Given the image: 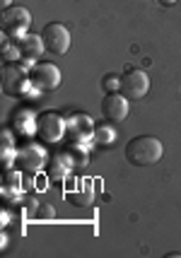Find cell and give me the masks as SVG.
<instances>
[{
  "mask_svg": "<svg viewBox=\"0 0 181 258\" xmlns=\"http://www.w3.org/2000/svg\"><path fill=\"white\" fill-rule=\"evenodd\" d=\"M10 128L22 138H32L39 131V113H34L29 106H17L10 113Z\"/></svg>",
  "mask_w": 181,
  "mask_h": 258,
  "instance_id": "obj_11",
  "label": "cell"
},
{
  "mask_svg": "<svg viewBox=\"0 0 181 258\" xmlns=\"http://www.w3.org/2000/svg\"><path fill=\"white\" fill-rule=\"evenodd\" d=\"M17 46H20V53H22L24 63H39L46 53V44L41 39V34H24L17 39Z\"/></svg>",
  "mask_w": 181,
  "mask_h": 258,
  "instance_id": "obj_12",
  "label": "cell"
},
{
  "mask_svg": "<svg viewBox=\"0 0 181 258\" xmlns=\"http://www.w3.org/2000/svg\"><path fill=\"white\" fill-rule=\"evenodd\" d=\"M12 5H15V0H0V8H3V10H8Z\"/></svg>",
  "mask_w": 181,
  "mask_h": 258,
  "instance_id": "obj_19",
  "label": "cell"
},
{
  "mask_svg": "<svg viewBox=\"0 0 181 258\" xmlns=\"http://www.w3.org/2000/svg\"><path fill=\"white\" fill-rule=\"evenodd\" d=\"M70 171H73V164H70L63 155H53V157L48 159V174H51L53 179H58V176L63 179V176H68Z\"/></svg>",
  "mask_w": 181,
  "mask_h": 258,
  "instance_id": "obj_15",
  "label": "cell"
},
{
  "mask_svg": "<svg viewBox=\"0 0 181 258\" xmlns=\"http://www.w3.org/2000/svg\"><path fill=\"white\" fill-rule=\"evenodd\" d=\"M128 97L124 92H104L102 97V116L111 123H121L128 118V111H131V104H128Z\"/></svg>",
  "mask_w": 181,
  "mask_h": 258,
  "instance_id": "obj_9",
  "label": "cell"
},
{
  "mask_svg": "<svg viewBox=\"0 0 181 258\" xmlns=\"http://www.w3.org/2000/svg\"><path fill=\"white\" fill-rule=\"evenodd\" d=\"M66 198H68V203L70 205H75V208H87V205L94 203V193H92L90 183H85L82 188H73V191H68Z\"/></svg>",
  "mask_w": 181,
  "mask_h": 258,
  "instance_id": "obj_14",
  "label": "cell"
},
{
  "mask_svg": "<svg viewBox=\"0 0 181 258\" xmlns=\"http://www.w3.org/2000/svg\"><path fill=\"white\" fill-rule=\"evenodd\" d=\"M41 39H44L46 44V51L48 53H53V56H66L70 51V29L66 24L61 22H48L41 29Z\"/></svg>",
  "mask_w": 181,
  "mask_h": 258,
  "instance_id": "obj_6",
  "label": "cell"
},
{
  "mask_svg": "<svg viewBox=\"0 0 181 258\" xmlns=\"http://www.w3.org/2000/svg\"><path fill=\"white\" fill-rule=\"evenodd\" d=\"M159 3H162L164 8H171V5H176V0H159Z\"/></svg>",
  "mask_w": 181,
  "mask_h": 258,
  "instance_id": "obj_20",
  "label": "cell"
},
{
  "mask_svg": "<svg viewBox=\"0 0 181 258\" xmlns=\"http://www.w3.org/2000/svg\"><path fill=\"white\" fill-rule=\"evenodd\" d=\"M29 68L32 66L24 63V60L3 66V92L8 97H15V99H36V97H41V92L32 85Z\"/></svg>",
  "mask_w": 181,
  "mask_h": 258,
  "instance_id": "obj_1",
  "label": "cell"
},
{
  "mask_svg": "<svg viewBox=\"0 0 181 258\" xmlns=\"http://www.w3.org/2000/svg\"><path fill=\"white\" fill-rule=\"evenodd\" d=\"M94 131H97V125H94L90 113L75 111L68 116V135L66 138H70L73 143H92Z\"/></svg>",
  "mask_w": 181,
  "mask_h": 258,
  "instance_id": "obj_10",
  "label": "cell"
},
{
  "mask_svg": "<svg viewBox=\"0 0 181 258\" xmlns=\"http://www.w3.org/2000/svg\"><path fill=\"white\" fill-rule=\"evenodd\" d=\"M124 155L133 167H155L164 157V145L155 135H136L126 143Z\"/></svg>",
  "mask_w": 181,
  "mask_h": 258,
  "instance_id": "obj_2",
  "label": "cell"
},
{
  "mask_svg": "<svg viewBox=\"0 0 181 258\" xmlns=\"http://www.w3.org/2000/svg\"><path fill=\"white\" fill-rule=\"evenodd\" d=\"M29 78H32V85H34L36 90L41 92H53L61 87V70L58 66L53 63H48V60H39V63H32L29 68Z\"/></svg>",
  "mask_w": 181,
  "mask_h": 258,
  "instance_id": "obj_5",
  "label": "cell"
},
{
  "mask_svg": "<svg viewBox=\"0 0 181 258\" xmlns=\"http://www.w3.org/2000/svg\"><path fill=\"white\" fill-rule=\"evenodd\" d=\"M0 188H3L5 201H17V198H20V193H22V174L8 169V171H5V176H3Z\"/></svg>",
  "mask_w": 181,
  "mask_h": 258,
  "instance_id": "obj_13",
  "label": "cell"
},
{
  "mask_svg": "<svg viewBox=\"0 0 181 258\" xmlns=\"http://www.w3.org/2000/svg\"><path fill=\"white\" fill-rule=\"evenodd\" d=\"M48 152H46L44 145H39V143H24L20 150H17V164L22 171L27 174H36V171H41V169L48 164Z\"/></svg>",
  "mask_w": 181,
  "mask_h": 258,
  "instance_id": "obj_7",
  "label": "cell"
},
{
  "mask_svg": "<svg viewBox=\"0 0 181 258\" xmlns=\"http://www.w3.org/2000/svg\"><path fill=\"white\" fill-rule=\"evenodd\" d=\"M121 92L131 101H138V99H143V97H147V92H150V78H147L145 70L128 68L124 75H121Z\"/></svg>",
  "mask_w": 181,
  "mask_h": 258,
  "instance_id": "obj_8",
  "label": "cell"
},
{
  "mask_svg": "<svg viewBox=\"0 0 181 258\" xmlns=\"http://www.w3.org/2000/svg\"><path fill=\"white\" fill-rule=\"evenodd\" d=\"M32 27V12L22 8V5H12L8 10H3L0 17V34L10 36V39H20L24 34H29Z\"/></svg>",
  "mask_w": 181,
  "mask_h": 258,
  "instance_id": "obj_3",
  "label": "cell"
},
{
  "mask_svg": "<svg viewBox=\"0 0 181 258\" xmlns=\"http://www.w3.org/2000/svg\"><path fill=\"white\" fill-rule=\"evenodd\" d=\"M113 140H116L113 125H97V131H94V143L97 145H111Z\"/></svg>",
  "mask_w": 181,
  "mask_h": 258,
  "instance_id": "obj_16",
  "label": "cell"
},
{
  "mask_svg": "<svg viewBox=\"0 0 181 258\" xmlns=\"http://www.w3.org/2000/svg\"><path fill=\"white\" fill-rule=\"evenodd\" d=\"M36 135L44 140L46 145L61 143L68 135V118L58 111H44L39 113V131Z\"/></svg>",
  "mask_w": 181,
  "mask_h": 258,
  "instance_id": "obj_4",
  "label": "cell"
},
{
  "mask_svg": "<svg viewBox=\"0 0 181 258\" xmlns=\"http://www.w3.org/2000/svg\"><path fill=\"white\" fill-rule=\"evenodd\" d=\"M36 217H39V220H53V217H56V210H53V205H48V203H41V205L36 208Z\"/></svg>",
  "mask_w": 181,
  "mask_h": 258,
  "instance_id": "obj_18",
  "label": "cell"
},
{
  "mask_svg": "<svg viewBox=\"0 0 181 258\" xmlns=\"http://www.w3.org/2000/svg\"><path fill=\"white\" fill-rule=\"evenodd\" d=\"M102 90L104 92H121V75H118V73H106L102 78Z\"/></svg>",
  "mask_w": 181,
  "mask_h": 258,
  "instance_id": "obj_17",
  "label": "cell"
}]
</instances>
